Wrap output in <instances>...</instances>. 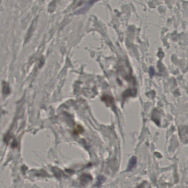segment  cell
I'll return each instance as SVG.
<instances>
[{
	"instance_id": "obj_1",
	"label": "cell",
	"mask_w": 188,
	"mask_h": 188,
	"mask_svg": "<svg viewBox=\"0 0 188 188\" xmlns=\"http://www.w3.org/2000/svg\"><path fill=\"white\" fill-rule=\"evenodd\" d=\"M136 163V160L135 157H133V158H131V160H130V164L129 166V168L131 169L135 165Z\"/></svg>"
},
{
	"instance_id": "obj_2",
	"label": "cell",
	"mask_w": 188,
	"mask_h": 188,
	"mask_svg": "<svg viewBox=\"0 0 188 188\" xmlns=\"http://www.w3.org/2000/svg\"><path fill=\"white\" fill-rule=\"evenodd\" d=\"M97 1H98V0H90L88 4L89 5H93L94 2H96Z\"/></svg>"
}]
</instances>
